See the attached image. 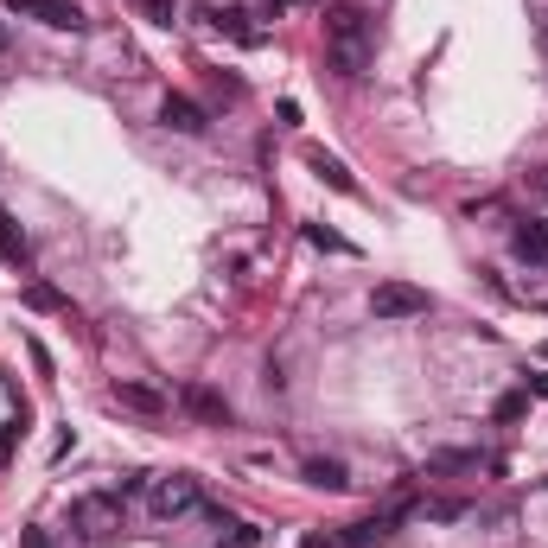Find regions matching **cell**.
<instances>
[{
  "label": "cell",
  "mask_w": 548,
  "mask_h": 548,
  "mask_svg": "<svg viewBox=\"0 0 548 548\" xmlns=\"http://www.w3.org/2000/svg\"><path fill=\"white\" fill-rule=\"evenodd\" d=\"M20 440H26V408H20L13 421H0V459H7L13 447H20Z\"/></svg>",
  "instance_id": "cell-19"
},
{
  "label": "cell",
  "mask_w": 548,
  "mask_h": 548,
  "mask_svg": "<svg viewBox=\"0 0 548 548\" xmlns=\"http://www.w3.org/2000/svg\"><path fill=\"white\" fill-rule=\"evenodd\" d=\"M134 491H147V472H122V478H115V498H134Z\"/></svg>",
  "instance_id": "cell-20"
},
{
  "label": "cell",
  "mask_w": 548,
  "mask_h": 548,
  "mask_svg": "<svg viewBox=\"0 0 548 548\" xmlns=\"http://www.w3.org/2000/svg\"><path fill=\"white\" fill-rule=\"evenodd\" d=\"M325 64L338 77H364L370 71V13L364 7H325Z\"/></svg>",
  "instance_id": "cell-1"
},
{
  "label": "cell",
  "mask_w": 548,
  "mask_h": 548,
  "mask_svg": "<svg viewBox=\"0 0 548 548\" xmlns=\"http://www.w3.org/2000/svg\"><path fill=\"white\" fill-rule=\"evenodd\" d=\"M71 523H77V536H83V542H102L109 529H122V498H115V491L77 498V504H71Z\"/></svg>",
  "instance_id": "cell-4"
},
{
  "label": "cell",
  "mask_w": 548,
  "mask_h": 548,
  "mask_svg": "<svg viewBox=\"0 0 548 548\" xmlns=\"http://www.w3.org/2000/svg\"><path fill=\"white\" fill-rule=\"evenodd\" d=\"M7 13L39 20V26H51V32H77V26H83V7H77V0H7Z\"/></svg>",
  "instance_id": "cell-5"
},
{
  "label": "cell",
  "mask_w": 548,
  "mask_h": 548,
  "mask_svg": "<svg viewBox=\"0 0 548 548\" xmlns=\"http://www.w3.org/2000/svg\"><path fill=\"white\" fill-rule=\"evenodd\" d=\"M0 51H7V26H0Z\"/></svg>",
  "instance_id": "cell-23"
},
{
  "label": "cell",
  "mask_w": 548,
  "mask_h": 548,
  "mask_svg": "<svg viewBox=\"0 0 548 548\" xmlns=\"http://www.w3.org/2000/svg\"><path fill=\"white\" fill-rule=\"evenodd\" d=\"M179 408H185V415H198V421H211V427H224V421H230V402L217 396V389H204V383H192V389H185V396H179Z\"/></svg>",
  "instance_id": "cell-8"
},
{
  "label": "cell",
  "mask_w": 548,
  "mask_h": 548,
  "mask_svg": "<svg viewBox=\"0 0 548 548\" xmlns=\"http://www.w3.org/2000/svg\"><path fill=\"white\" fill-rule=\"evenodd\" d=\"M427 287H408V281H376V294H370V313L376 319H389V325H402V319H427Z\"/></svg>",
  "instance_id": "cell-2"
},
{
  "label": "cell",
  "mask_w": 548,
  "mask_h": 548,
  "mask_svg": "<svg viewBox=\"0 0 548 548\" xmlns=\"http://www.w3.org/2000/svg\"><path fill=\"white\" fill-rule=\"evenodd\" d=\"M306 166H313V173L332 185V192H345V198H357V179L345 173V160H332V153L325 147H306Z\"/></svg>",
  "instance_id": "cell-9"
},
{
  "label": "cell",
  "mask_w": 548,
  "mask_h": 548,
  "mask_svg": "<svg viewBox=\"0 0 548 548\" xmlns=\"http://www.w3.org/2000/svg\"><path fill=\"white\" fill-rule=\"evenodd\" d=\"M0 262H26V236L7 211H0Z\"/></svg>",
  "instance_id": "cell-15"
},
{
  "label": "cell",
  "mask_w": 548,
  "mask_h": 548,
  "mask_svg": "<svg viewBox=\"0 0 548 548\" xmlns=\"http://www.w3.org/2000/svg\"><path fill=\"white\" fill-rule=\"evenodd\" d=\"M115 402L134 408V415H147V421L166 415V396H160V389H147V383H115Z\"/></svg>",
  "instance_id": "cell-10"
},
{
  "label": "cell",
  "mask_w": 548,
  "mask_h": 548,
  "mask_svg": "<svg viewBox=\"0 0 548 548\" xmlns=\"http://www.w3.org/2000/svg\"><path fill=\"white\" fill-rule=\"evenodd\" d=\"M498 421H523L529 415V389H510V396H498V408H491Z\"/></svg>",
  "instance_id": "cell-18"
},
{
  "label": "cell",
  "mask_w": 548,
  "mask_h": 548,
  "mask_svg": "<svg viewBox=\"0 0 548 548\" xmlns=\"http://www.w3.org/2000/svg\"><path fill=\"white\" fill-rule=\"evenodd\" d=\"M306 243H313V249H325V255H357V243H351V236H338V230H325V224H306Z\"/></svg>",
  "instance_id": "cell-14"
},
{
  "label": "cell",
  "mask_w": 548,
  "mask_h": 548,
  "mask_svg": "<svg viewBox=\"0 0 548 548\" xmlns=\"http://www.w3.org/2000/svg\"><path fill=\"white\" fill-rule=\"evenodd\" d=\"M26 306H32V313H64V306H71V300H64V294H58V287H45V281H32V287H26Z\"/></svg>",
  "instance_id": "cell-16"
},
{
  "label": "cell",
  "mask_w": 548,
  "mask_h": 548,
  "mask_svg": "<svg viewBox=\"0 0 548 548\" xmlns=\"http://www.w3.org/2000/svg\"><path fill=\"white\" fill-rule=\"evenodd\" d=\"M510 249H517L523 262H548V217H529V224H517Z\"/></svg>",
  "instance_id": "cell-11"
},
{
  "label": "cell",
  "mask_w": 548,
  "mask_h": 548,
  "mask_svg": "<svg viewBox=\"0 0 548 548\" xmlns=\"http://www.w3.org/2000/svg\"><path fill=\"white\" fill-rule=\"evenodd\" d=\"M300 478H306V485H319V491H345L351 485V472L338 466V459H306Z\"/></svg>",
  "instance_id": "cell-12"
},
{
  "label": "cell",
  "mask_w": 548,
  "mask_h": 548,
  "mask_svg": "<svg viewBox=\"0 0 548 548\" xmlns=\"http://www.w3.org/2000/svg\"><path fill=\"white\" fill-rule=\"evenodd\" d=\"M204 20L224 32V39H236L243 51H255V45H262V26H249V13H243V7H211Z\"/></svg>",
  "instance_id": "cell-7"
},
{
  "label": "cell",
  "mask_w": 548,
  "mask_h": 548,
  "mask_svg": "<svg viewBox=\"0 0 548 548\" xmlns=\"http://www.w3.org/2000/svg\"><path fill=\"white\" fill-rule=\"evenodd\" d=\"M529 396H542V402H548V370H536V376H529Z\"/></svg>",
  "instance_id": "cell-22"
},
{
  "label": "cell",
  "mask_w": 548,
  "mask_h": 548,
  "mask_svg": "<svg viewBox=\"0 0 548 548\" xmlns=\"http://www.w3.org/2000/svg\"><path fill=\"white\" fill-rule=\"evenodd\" d=\"M160 122L173 128V134H204V128H211V115H204L198 96H179V90H173V96L160 102Z\"/></svg>",
  "instance_id": "cell-6"
},
{
  "label": "cell",
  "mask_w": 548,
  "mask_h": 548,
  "mask_svg": "<svg viewBox=\"0 0 548 548\" xmlns=\"http://www.w3.org/2000/svg\"><path fill=\"white\" fill-rule=\"evenodd\" d=\"M26 351H32V370H39V376H51V351L39 345V338H32V345H26Z\"/></svg>",
  "instance_id": "cell-21"
},
{
  "label": "cell",
  "mask_w": 548,
  "mask_h": 548,
  "mask_svg": "<svg viewBox=\"0 0 548 548\" xmlns=\"http://www.w3.org/2000/svg\"><path fill=\"white\" fill-rule=\"evenodd\" d=\"M542 192H548V179H542Z\"/></svg>",
  "instance_id": "cell-24"
},
{
  "label": "cell",
  "mask_w": 548,
  "mask_h": 548,
  "mask_svg": "<svg viewBox=\"0 0 548 548\" xmlns=\"http://www.w3.org/2000/svg\"><path fill=\"white\" fill-rule=\"evenodd\" d=\"M478 466H485V459H478V453H459V447H440L434 459H427V472H478Z\"/></svg>",
  "instance_id": "cell-13"
},
{
  "label": "cell",
  "mask_w": 548,
  "mask_h": 548,
  "mask_svg": "<svg viewBox=\"0 0 548 548\" xmlns=\"http://www.w3.org/2000/svg\"><path fill=\"white\" fill-rule=\"evenodd\" d=\"M147 504H153V517H160V523H179L185 510H198V478H192V472L153 478V485H147Z\"/></svg>",
  "instance_id": "cell-3"
},
{
  "label": "cell",
  "mask_w": 548,
  "mask_h": 548,
  "mask_svg": "<svg viewBox=\"0 0 548 548\" xmlns=\"http://www.w3.org/2000/svg\"><path fill=\"white\" fill-rule=\"evenodd\" d=\"M134 13H141V20H153V26H173V20H179V0H134Z\"/></svg>",
  "instance_id": "cell-17"
}]
</instances>
